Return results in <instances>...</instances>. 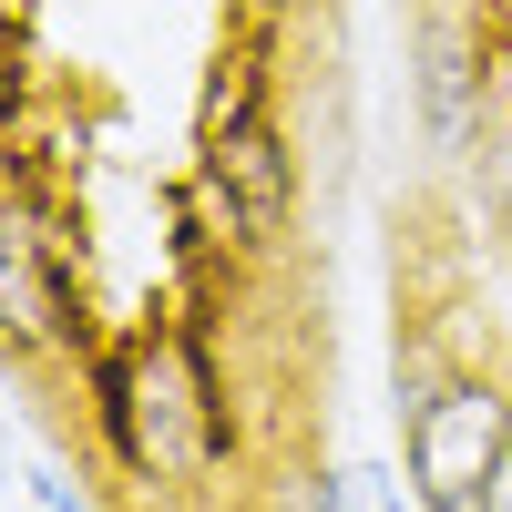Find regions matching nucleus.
<instances>
[{
  "label": "nucleus",
  "instance_id": "obj_1",
  "mask_svg": "<svg viewBox=\"0 0 512 512\" xmlns=\"http://www.w3.org/2000/svg\"><path fill=\"white\" fill-rule=\"evenodd\" d=\"M410 502L420 512H482L492 472H502V451H512V400H502V379H410Z\"/></svg>",
  "mask_w": 512,
  "mask_h": 512
},
{
  "label": "nucleus",
  "instance_id": "obj_2",
  "mask_svg": "<svg viewBox=\"0 0 512 512\" xmlns=\"http://www.w3.org/2000/svg\"><path fill=\"white\" fill-rule=\"evenodd\" d=\"M113 441L134 461L144 482H195L205 451H216V400H205V379L185 349H134L113 390Z\"/></svg>",
  "mask_w": 512,
  "mask_h": 512
},
{
  "label": "nucleus",
  "instance_id": "obj_3",
  "mask_svg": "<svg viewBox=\"0 0 512 512\" xmlns=\"http://www.w3.org/2000/svg\"><path fill=\"white\" fill-rule=\"evenodd\" d=\"M205 195H216V216H226L246 246H267V236L287 226V205H297V164H287V144H277V123L236 113L226 134H216V154H205Z\"/></svg>",
  "mask_w": 512,
  "mask_h": 512
},
{
  "label": "nucleus",
  "instance_id": "obj_4",
  "mask_svg": "<svg viewBox=\"0 0 512 512\" xmlns=\"http://www.w3.org/2000/svg\"><path fill=\"white\" fill-rule=\"evenodd\" d=\"M318 512H400V482L390 472H328L318 482Z\"/></svg>",
  "mask_w": 512,
  "mask_h": 512
},
{
  "label": "nucleus",
  "instance_id": "obj_5",
  "mask_svg": "<svg viewBox=\"0 0 512 512\" xmlns=\"http://www.w3.org/2000/svg\"><path fill=\"white\" fill-rule=\"evenodd\" d=\"M431 123H441V144H461V62L431 52Z\"/></svg>",
  "mask_w": 512,
  "mask_h": 512
},
{
  "label": "nucleus",
  "instance_id": "obj_6",
  "mask_svg": "<svg viewBox=\"0 0 512 512\" xmlns=\"http://www.w3.org/2000/svg\"><path fill=\"white\" fill-rule=\"evenodd\" d=\"M482 512H512V451H502V472H492V492H482Z\"/></svg>",
  "mask_w": 512,
  "mask_h": 512
}]
</instances>
